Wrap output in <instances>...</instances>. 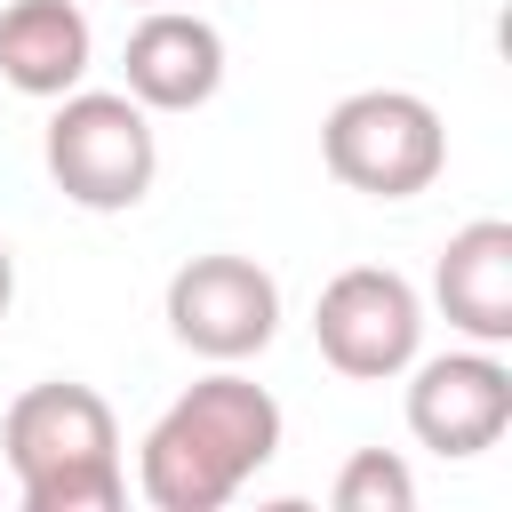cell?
<instances>
[{
  "label": "cell",
  "instance_id": "cell-5",
  "mask_svg": "<svg viewBox=\"0 0 512 512\" xmlns=\"http://www.w3.org/2000/svg\"><path fill=\"white\" fill-rule=\"evenodd\" d=\"M312 336H320V360L336 376H360V384H384L416 360V336H424V304L400 272L384 264H352L320 288L312 304Z\"/></svg>",
  "mask_w": 512,
  "mask_h": 512
},
{
  "label": "cell",
  "instance_id": "cell-2",
  "mask_svg": "<svg viewBox=\"0 0 512 512\" xmlns=\"http://www.w3.org/2000/svg\"><path fill=\"white\" fill-rule=\"evenodd\" d=\"M0 448H8L24 512H112L128 496L120 424H112L104 392H88V384L56 376V384L16 392L0 416Z\"/></svg>",
  "mask_w": 512,
  "mask_h": 512
},
{
  "label": "cell",
  "instance_id": "cell-7",
  "mask_svg": "<svg viewBox=\"0 0 512 512\" xmlns=\"http://www.w3.org/2000/svg\"><path fill=\"white\" fill-rule=\"evenodd\" d=\"M512 424V368L480 344V352H440L416 368L408 384V432L432 456H480L496 448Z\"/></svg>",
  "mask_w": 512,
  "mask_h": 512
},
{
  "label": "cell",
  "instance_id": "cell-8",
  "mask_svg": "<svg viewBox=\"0 0 512 512\" xmlns=\"http://www.w3.org/2000/svg\"><path fill=\"white\" fill-rule=\"evenodd\" d=\"M128 96L144 112H200L224 88V32L192 8H152L120 48Z\"/></svg>",
  "mask_w": 512,
  "mask_h": 512
},
{
  "label": "cell",
  "instance_id": "cell-6",
  "mask_svg": "<svg viewBox=\"0 0 512 512\" xmlns=\"http://www.w3.org/2000/svg\"><path fill=\"white\" fill-rule=\"evenodd\" d=\"M168 328H176V344H192L200 360H248V352H264L272 344V328H280V288H272V272L256 264V256H192V264H176V280H168Z\"/></svg>",
  "mask_w": 512,
  "mask_h": 512
},
{
  "label": "cell",
  "instance_id": "cell-9",
  "mask_svg": "<svg viewBox=\"0 0 512 512\" xmlns=\"http://www.w3.org/2000/svg\"><path fill=\"white\" fill-rule=\"evenodd\" d=\"M432 296L448 312V328H464L472 344H512V224L504 216H480L464 224L440 264H432Z\"/></svg>",
  "mask_w": 512,
  "mask_h": 512
},
{
  "label": "cell",
  "instance_id": "cell-11",
  "mask_svg": "<svg viewBox=\"0 0 512 512\" xmlns=\"http://www.w3.org/2000/svg\"><path fill=\"white\" fill-rule=\"evenodd\" d=\"M408 504H416V472H408L400 456H384V448L344 456V472H336V512H408Z\"/></svg>",
  "mask_w": 512,
  "mask_h": 512
},
{
  "label": "cell",
  "instance_id": "cell-1",
  "mask_svg": "<svg viewBox=\"0 0 512 512\" xmlns=\"http://www.w3.org/2000/svg\"><path fill=\"white\" fill-rule=\"evenodd\" d=\"M272 456H280V400L256 376L216 368L184 400H168V416L144 432L136 488L152 512H216Z\"/></svg>",
  "mask_w": 512,
  "mask_h": 512
},
{
  "label": "cell",
  "instance_id": "cell-3",
  "mask_svg": "<svg viewBox=\"0 0 512 512\" xmlns=\"http://www.w3.org/2000/svg\"><path fill=\"white\" fill-rule=\"evenodd\" d=\"M48 176L64 200L96 208V216H120L152 192L160 176V144H152V112L120 88H72L56 96V120H48Z\"/></svg>",
  "mask_w": 512,
  "mask_h": 512
},
{
  "label": "cell",
  "instance_id": "cell-4",
  "mask_svg": "<svg viewBox=\"0 0 512 512\" xmlns=\"http://www.w3.org/2000/svg\"><path fill=\"white\" fill-rule=\"evenodd\" d=\"M320 160L336 184L368 200H416L448 168V128L408 88H360L320 120Z\"/></svg>",
  "mask_w": 512,
  "mask_h": 512
},
{
  "label": "cell",
  "instance_id": "cell-12",
  "mask_svg": "<svg viewBox=\"0 0 512 512\" xmlns=\"http://www.w3.org/2000/svg\"><path fill=\"white\" fill-rule=\"evenodd\" d=\"M8 296H16V256H8V240H0V320H8Z\"/></svg>",
  "mask_w": 512,
  "mask_h": 512
},
{
  "label": "cell",
  "instance_id": "cell-10",
  "mask_svg": "<svg viewBox=\"0 0 512 512\" xmlns=\"http://www.w3.org/2000/svg\"><path fill=\"white\" fill-rule=\"evenodd\" d=\"M88 16L72 0H8L0 8V80L16 96H72L88 72Z\"/></svg>",
  "mask_w": 512,
  "mask_h": 512
}]
</instances>
